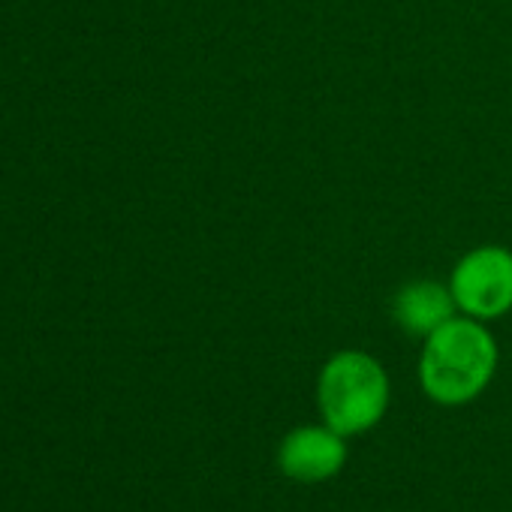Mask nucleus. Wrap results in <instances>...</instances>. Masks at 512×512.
Returning a JSON list of instances; mask_svg holds the SVG:
<instances>
[{
  "label": "nucleus",
  "instance_id": "obj_1",
  "mask_svg": "<svg viewBox=\"0 0 512 512\" xmlns=\"http://www.w3.org/2000/svg\"><path fill=\"white\" fill-rule=\"evenodd\" d=\"M497 362L500 350L488 323L455 314L422 341L419 386L440 407H464L491 386Z\"/></svg>",
  "mask_w": 512,
  "mask_h": 512
},
{
  "label": "nucleus",
  "instance_id": "obj_2",
  "mask_svg": "<svg viewBox=\"0 0 512 512\" xmlns=\"http://www.w3.org/2000/svg\"><path fill=\"white\" fill-rule=\"evenodd\" d=\"M389 401V374L383 362L365 350H338L317 374L320 419L347 440L377 428L389 413Z\"/></svg>",
  "mask_w": 512,
  "mask_h": 512
},
{
  "label": "nucleus",
  "instance_id": "obj_3",
  "mask_svg": "<svg viewBox=\"0 0 512 512\" xmlns=\"http://www.w3.org/2000/svg\"><path fill=\"white\" fill-rule=\"evenodd\" d=\"M449 290L458 314L494 323L512 311V250L503 244H476L455 263Z\"/></svg>",
  "mask_w": 512,
  "mask_h": 512
},
{
  "label": "nucleus",
  "instance_id": "obj_4",
  "mask_svg": "<svg viewBox=\"0 0 512 512\" xmlns=\"http://www.w3.org/2000/svg\"><path fill=\"white\" fill-rule=\"evenodd\" d=\"M278 467L287 479L317 485L335 479L347 467V437L320 425H299L284 434L278 446Z\"/></svg>",
  "mask_w": 512,
  "mask_h": 512
},
{
  "label": "nucleus",
  "instance_id": "obj_5",
  "mask_svg": "<svg viewBox=\"0 0 512 512\" xmlns=\"http://www.w3.org/2000/svg\"><path fill=\"white\" fill-rule=\"evenodd\" d=\"M389 311L404 335L425 341L431 332H437L443 323H449L458 314V305L452 299L449 284L419 278L398 287V293L389 302Z\"/></svg>",
  "mask_w": 512,
  "mask_h": 512
}]
</instances>
